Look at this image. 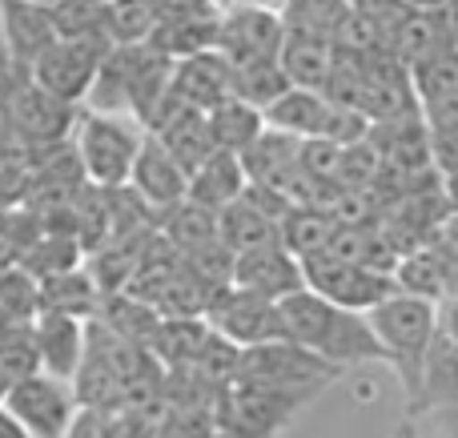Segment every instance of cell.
Listing matches in <instances>:
<instances>
[{"mask_svg": "<svg viewBox=\"0 0 458 438\" xmlns=\"http://www.w3.org/2000/svg\"><path fill=\"white\" fill-rule=\"evenodd\" d=\"M282 318L290 342H298L301 350L322 358L338 375L362 366H386V354H382L366 314L342 310L310 290H298V294L282 298Z\"/></svg>", "mask_w": 458, "mask_h": 438, "instance_id": "1", "label": "cell"}, {"mask_svg": "<svg viewBox=\"0 0 458 438\" xmlns=\"http://www.w3.org/2000/svg\"><path fill=\"white\" fill-rule=\"evenodd\" d=\"M366 318H370L374 338H378L382 354H386V366L398 375L406 399H414L430 358V346H435V334H438V302H427V298H414L398 290L382 306H374Z\"/></svg>", "mask_w": 458, "mask_h": 438, "instance_id": "2", "label": "cell"}, {"mask_svg": "<svg viewBox=\"0 0 458 438\" xmlns=\"http://www.w3.org/2000/svg\"><path fill=\"white\" fill-rule=\"evenodd\" d=\"M72 149L85 169V181L97 190H121L129 185L133 161L145 145V129L125 113H93L81 109L77 129H72Z\"/></svg>", "mask_w": 458, "mask_h": 438, "instance_id": "3", "label": "cell"}, {"mask_svg": "<svg viewBox=\"0 0 458 438\" xmlns=\"http://www.w3.org/2000/svg\"><path fill=\"white\" fill-rule=\"evenodd\" d=\"M318 391H274V386L229 383L214 407V423L225 434L242 438H277L306 402H314Z\"/></svg>", "mask_w": 458, "mask_h": 438, "instance_id": "4", "label": "cell"}, {"mask_svg": "<svg viewBox=\"0 0 458 438\" xmlns=\"http://www.w3.org/2000/svg\"><path fill=\"white\" fill-rule=\"evenodd\" d=\"M109 40L105 37H85V40H53L45 53L32 61L29 77L37 88L53 93L56 101L77 105L85 109L89 93L97 85V72H101L105 56H109Z\"/></svg>", "mask_w": 458, "mask_h": 438, "instance_id": "5", "label": "cell"}, {"mask_svg": "<svg viewBox=\"0 0 458 438\" xmlns=\"http://www.w3.org/2000/svg\"><path fill=\"white\" fill-rule=\"evenodd\" d=\"M338 378V370H330L322 358H314L310 350H301L298 342H266L242 350L237 358L233 383H253V386H274V391H318Z\"/></svg>", "mask_w": 458, "mask_h": 438, "instance_id": "6", "label": "cell"}, {"mask_svg": "<svg viewBox=\"0 0 458 438\" xmlns=\"http://www.w3.org/2000/svg\"><path fill=\"white\" fill-rule=\"evenodd\" d=\"M301 282H306L310 294L354 314H370L390 294H398L394 274L370 270V265H358V262H338V257H326V254L301 262Z\"/></svg>", "mask_w": 458, "mask_h": 438, "instance_id": "7", "label": "cell"}, {"mask_svg": "<svg viewBox=\"0 0 458 438\" xmlns=\"http://www.w3.org/2000/svg\"><path fill=\"white\" fill-rule=\"evenodd\" d=\"M282 40H285V21H282L277 8L229 4V8L217 13L214 48L233 64V69H250V64L277 61Z\"/></svg>", "mask_w": 458, "mask_h": 438, "instance_id": "8", "label": "cell"}, {"mask_svg": "<svg viewBox=\"0 0 458 438\" xmlns=\"http://www.w3.org/2000/svg\"><path fill=\"white\" fill-rule=\"evenodd\" d=\"M4 410L24 426L32 438H61L77 415V391L64 378H53L45 370L21 378L4 391Z\"/></svg>", "mask_w": 458, "mask_h": 438, "instance_id": "9", "label": "cell"}, {"mask_svg": "<svg viewBox=\"0 0 458 438\" xmlns=\"http://www.w3.org/2000/svg\"><path fill=\"white\" fill-rule=\"evenodd\" d=\"M206 322L233 342L237 350H253V346L266 342H285V318H282V302H269V298H253L242 290H222V294L209 302Z\"/></svg>", "mask_w": 458, "mask_h": 438, "instance_id": "10", "label": "cell"}, {"mask_svg": "<svg viewBox=\"0 0 458 438\" xmlns=\"http://www.w3.org/2000/svg\"><path fill=\"white\" fill-rule=\"evenodd\" d=\"M229 286L242 290V294H253V298L282 302V298L306 290V282H301V262L282 246V241H274V246L237 254L233 274H229Z\"/></svg>", "mask_w": 458, "mask_h": 438, "instance_id": "11", "label": "cell"}, {"mask_svg": "<svg viewBox=\"0 0 458 438\" xmlns=\"http://www.w3.org/2000/svg\"><path fill=\"white\" fill-rule=\"evenodd\" d=\"M169 88H174V97L185 109L209 113L233 97V64H229L217 48L193 53V56H185V61H174V80H169Z\"/></svg>", "mask_w": 458, "mask_h": 438, "instance_id": "12", "label": "cell"}, {"mask_svg": "<svg viewBox=\"0 0 458 438\" xmlns=\"http://www.w3.org/2000/svg\"><path fill=\"white\" fill-rule=\"evenodd\" d=\"M129 190H133L153 214H165V209L185 201V193H190V173L169 157L157 137L145 133V145L133 161V173H129Z\"/></svg>", "mask_w": 458, "mask_h": 438, "instance_id": "13", "label": "cell"}, {"mask_svg": "<svg viewBox=\"0 0 458 438\" xmlns=\"http://www.w3.org/2000/svg\"><path fill=\"white\" fill-rule=\"evenodd\" d=\"M32 338H37V358L40 370L53 378L72 383L85 362V342H89V322L72 318V314H53L40 310L32 318Z\"/></svg>", "mask_w": 458, "mask_h": 438, "instance_id": "14", "label": "cell"}, {"mask_svg": "<svg viewBox=\"0 0 458 438\" xmlns=\"http://www.w3.org/2000/svg\"><path fill=\"white\" fill-rule=\"evenodd\" d=\"M301 149H306V141L266 125V133L242 153V165H245L250 185H266V190L282 193L285 185H290V177L301 173Z\"/></svg>", "mask_w": 458, "mask_h": 438, "instance_id": "15", "label": "cell"}, {"mask_svg": "<svg viewBox=\"0 0 458 438\" xmlns=\"http://www.w3.org/2000/svg\"><path fill=\"white\" fill-rule=\"evenodd\" d=\"M56 40L53 24H48L45 8H32L24 0H0V45L8 48L21 69H32L40 53Z\"/></svg>", "mask_w": 458, "mask_h": 438, "instance_id": "16", "label": "cell"}, {"mask_svg": "<svg viewBox=\"0 0 458 438\" xmlns=\"http://www.w3.org/2000/svg\"><path fill=\"white\" fill-rule=\"evenodd\" d=\"M245 190H250V177H245L242 157L217 149L206 165L190 173V193H185V201L209 209V214H222L225 206L245 198Z\"/></svg>", "mask_w": 458, "mask_h": 438, "instance_id": "17", "label": "cell"}, {"mask_svg": "<svg viewBox=\"0 0 458 438\" xmlns=\"http://www.w3.org/2000/svg\"><path fill=\"white\" fill-rule=\"evenodd\" d=\"M277 64H282V72L290 77L293 88H314V93H322L326 77H330V64H334V40L314 37V32L285 29Z\"/></svg>", "mask_w": 458, "mask_h": 438, "instance_id": "18", "label": "cell"}, {"mask_svg": "<svg viewBox=\"0 0 458 438\" xmlns=\"http://www.w3.org/2000/svg\"><path fill=\"white\" fill-rule=\"evenodd\" d=\"M411 415H422V410H446V415L458 418V350L446 342L443 334H435V346H430L427 370H422L419 394L411 399Z\"/></svg>", "mask_w": 458, "mask_h": 438, "instance_id": "19", "label": "cell"}, {"mask_svg": "<svg viewBox=\"0 0 458 438\" xmlns=\"http://www.w3.org/2000/svg\"><path fill=\"white\" fill-rule=\"evenodd\" d=\"M93 322H101L113 338L137 346V350H149L153 338H157V330H161V314L153 310L149 302H141L137 294H129V290H121V294H105L101 310H97Z\"/></svg>", "mask_w": 458, "mask_h": 438, "instance_id": "20", "label": "cell"}, {"mask_svg": "<svg viewBox=\"0 0 458 438\" xmlns=\"http://www.w3.org/2000/svg\"><path fill=\"white\" fill-rule=\"evenodd\" d=\"M451 274H454V262L427 241V246H414L398 257L394 286L403 290V294L427 298V302H443V298L451 294Z\"/></svg>", "mask_w": 458, "mask_h": 438, "instance_id": "21", "label": "cell"}, {"mask_svg": "<svg viewBox=\"0 0 458 438\" xmlns=\"http://www.w3.org/2000/svg\"><path fill=\"white\" fill-rule=\"evenodd\" d=\"M217 241L229 249V254H250V249H261V246H274L277 241V222L258 206V201L245 193L242 201L225 206L217 214Z\"/></svg>", "mask_w": 458, "mask_h": 438, "instance_id": "22", "label": "cell"}, {"mask_svg": "<svg viewBox=\"0 0 458 438\" xmlns=\"http://www.w3.org/2000/svg\"><path fill=\"white\" fill-rule=\"evenodd\" d=\"M222 13V8H217ZM217 13H193V16H169V21H157L149 37V48H157L169 61H185L193 53H206L214 48L217 37Z\"/></svg>", "mask_w": 458, "mask_h": 438, "instance_id": "23", "label": "cell"}, {"mask_svg": "<svg viewBox=\"0 0 458 438\" xmlns=\"http://www.w3.org/2000/svg\"><path fill=\"white\" fill-rule=\"evenodd\" d=\"M334 222L326 209H314V206H293L290 214L277 222V241L290 249L298 262H310V257H322L334 241Z\"/></svg>", "mask_w": 458, "mask_h": 438, "instance_id": "24", "label": "cell"}, {"mask_svg": "<svg viewBox=\"0 0 458 438\" xmlns=\"http://www.w3.org/2000/svg\"><path fill=\"white\" fill-rule=\"evenodd\" d=\"M37 290H40V310L72 314L81 322H93L97 310H101V290L89 278L85 265H77L69 274H56L48 282H37Z\"/></svg>", "mask_w": 458, "mask_h": 438, "instance_id": "25", "label": "cell"}, {"mask_svg": "<svg viewBox=\"0 0 458 438\" xmlns=\"http://www.w3.org/2000/svg\"><path fill=\"white\" fill-rule=\"evenodd\" d=\"M206 125H209V137H214V149L237 153V157H242V153L250 149L261 133H266V117H261V109L237 101V97H229L225 105L209 109Z\"/></svg>", "mask_w": 458, "mask_h": 438, "instance_id": "26", "label": "cell"}, {"mask_svg": "<svg viewBox=\"0 0 458 438\" xmlns=\"http://www.w3.org/2000/svg\"><path fill=\"white\" fill-rule=\"evenodd\" d=\"M157 233L185 257V254H193V249L217 241V214L193 206V201H182V206L157 214Z\"/></svg>", "mask_w": 458, "mask_h": 438, "instance_id": "27", "label": "cell"}, {"mask_svg": "<svg viewBox=\"0 0 458 438\" xmlns=\"http://www.w3.org/2000/svg\"><path fill=\"white\" fill-rule=\"evenodd\" d=\"M157 29V0H105V40L113 48L149 45Z\"/></svg>", "mask_w": 458, "mask_h": 438, "instance_id": "28", "label": "cell"}, {"mask_svg": "<svg viewBox=\"0 0 458 438\" xmlns=\"http://www.w3.org/2000/svg\"><path fill=\"white\" fill-rule=\"evenodd\" d=\"M40 358H37V338H32V322H13L0 334V386H16L21 378L37 375Z\"/></svg>", "mask_w": 458, "mask_h": 438, "instance_id": "29", "label": "cell"}, {"mask_svg": "<svg viewBox=\"0 0 458 438\" xmlns=\"http://www.w3.org/2000/svg\"><path fill=\"white\" fill-rule=\"evenodd\" d=\"M290 77L282 72V64L269 61V64H250V69H233V97L253 109L266 113L277 97L290 93Z\"/></svg>", "mask_w": 458, "mask_h": 438, "instance_id": "30", "label": "cell"}, {"mask_svg": "<svg viewBox=\"0 0 458 438\" xmlns=\"http://www.w3.org/2000/svg\"><path fill=\"white\" fill-rule=\"evenodd\" d=\"M56 40H85L105 37V0H61L48 8Z\"/></svg>", "mask_w": 458, "mask_h": 438, "instance_id": "31", "label": "cell"}, {"mask_svg": "<svg viewBox=\"0 0 458 438\" xmlns=\"http://www.w3.org/2000/svg\"><path fill=\"white\" fill-rule=\"evenodd\" d=\"M411 80H414V93H419V105L458 93V48H443L430 61H422L419 69H411Z\"/></svg>", "mask_w": 458, "mask_h": 438, "instance_id": "32", "label": "cell"}, {"mask_svg": "<svg viewBox=\"0 0 458 438\" xmlns=\"http://www.w3.org/2000/svg\"><path fill=\"white\" fill-rule=\"evenodd\" d=\"M153 438H217L214 410H161Z\"/></svg>", "mask_w": 458, "mask_h": 438, "instance_id": "33", "label": "cell"}, {"mask_svg": "<svg viewBox=\"0 0 458 438\" xmlns=\"http://www.w3.org/2000/svg\"><path fill=\"white\" fill-rule=\"evenodd\" d=\"M157 431V415H145V410H105V438H153Z\"/></svg>", "mask_w": 458, "mask_h": 438, "instance_id": "34", "label": "cell"}, {"mask_svg": "<svg viewBox=\"0 0 458 438\" xmlns=\"http://www.w3.org/2000/svg\"><path fill=\"white\" fill-rule=\"evenodd\" d=\"M61 438H105V410L77 407V415H72L69 431H64Z\"/></svg>", "mask_w": 458, "mask_h": 438, "instance_id": "35", "label": "cell"}, {"mask_svg": "<svg viewBox=\"0 0 458 438\" xmlns=\"http://www.w3.org/2000/svg\"><path fill=\"white\" fill-rule=\"evenodd\" d=\"M438 334L458 350V290H451V294L438 302Z\"/></svg>", "mask_w": 458, "mask_h": 438, "instance_id": "36", "label": "cell"}, {"mask_svg": "<svg viewBox=\"0 0 458 438\" xmlns=\"http://www.w3.org/2000/svg\"><path fill=\"white\" fill-rule=\"evenodd\" d=\"M443 201L451 214H458V169H451V173H443Z\"/></svg>", "mask_w": 458, "mask_h": 438, "instance_id": "37", "label": "cell"}, {"mask_svg": "<svg viewBox=\"0 0 458 438\" xmlns=\"http://www.w3.org/2000/svg\"><path fill=\"white\" fill-rule=\"evenodd\" d=\"M0 438H32L29 431H24V426L21 423H16V418L13 415H8V410L4 407H0Z\"/></svg>", "mask_w": 458, "mask_h": 438, "instance_id": "38", "label": "cell"}, {"mask_svg": "<svg viewBox=\"0 0 458 438\" xmlns=\"http://www.w3.org/2000/svg\"><path fill=\"white\" fill-rule=\"evenodd\" d=\"M229 4H258V8H277L282 13L285 0H217V8H229Z\"/></svg>", "mask_w": 458, "mask_h": 438, "instance_id": "39", "label": "cell"}, {"mask_svg": "<svg viewBox=\"0 0 458 438\" xmlns=\"http://www.w3.org/2000/svg\"><path fill=\"white\" fill-rule=\"evenodd\" d=\"M24 4H32V8H45V13H48V8H53V4H61V0H24Z\"/></svg>", "mask_w": 458, "mask_h": 438, "instance_id": "40", "label": "cell"}, {"mask_svg": "<svg viewBox=\"0 0 458 438\" xmlns=\"http://www.w3.org/2000/svg\"><path fill=\"white\" fill-rule=\"evenodd\" d=\"M394 438H414V431H411V426H403V431H398Z\"/></svg>", "mask_w": 458, "mask_h": 438, "instance_id": "41", "label": "cell"}, {"mask_svg": "<svg viewBox=\"0 0 458 438\" xmlns=\"http://www.w3.org/2000/svg\"><path fill=\"white\" fill-rule=\"evenodd\" d=\"M217 438H242V434H225V431H217Z\"/></svg>", "mask_w": 458, "mask_h": 438, "instance_id": "42", "label": "cell"}, {"mask_svg": "<svg viewBox=\"0 0 458 438\" xmlns=\"http://www.w3.org/2000/svg\"><path fill=\"white\" fill-rule=\"evenodd\" d=\"M0 407H4V386H0Z\"/></svg>", "mask_w": 458, "mask_h": 438, "instance_id": "43", "label": "cell"}]
</instances>
